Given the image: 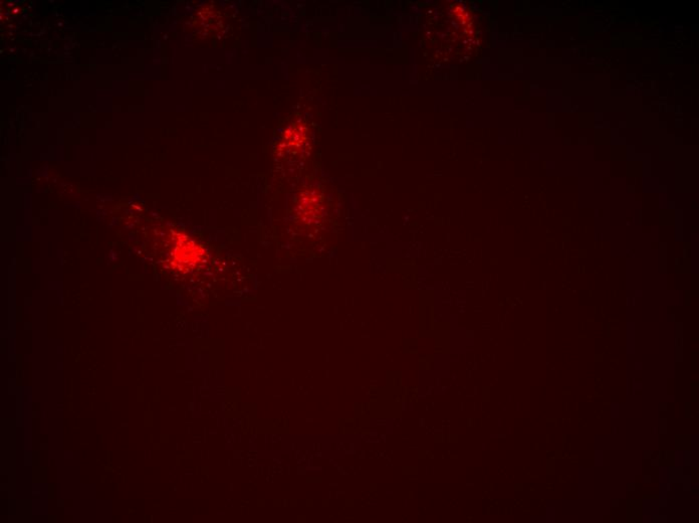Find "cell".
<instances>
[{
  "label": "cell",
  "mask_w": 699,
  "mask_h": 523,
  "mask_svg": "<svg viewBox=\"0 0 699 523\" xmlns=\"http://www.w3.org/2000/svg\"><path fill=\"white\" fill-rule=\"evenodd\" d=\"M172 256L174 257L173 258L174 262L177 263L180 269L183 271L190 269L200 261L202 253L200 246L186 240L183 243L180 242L179 245L175 246Z\"/></svg>",
  "instance_id": "obj_1"
}]
</instances>
